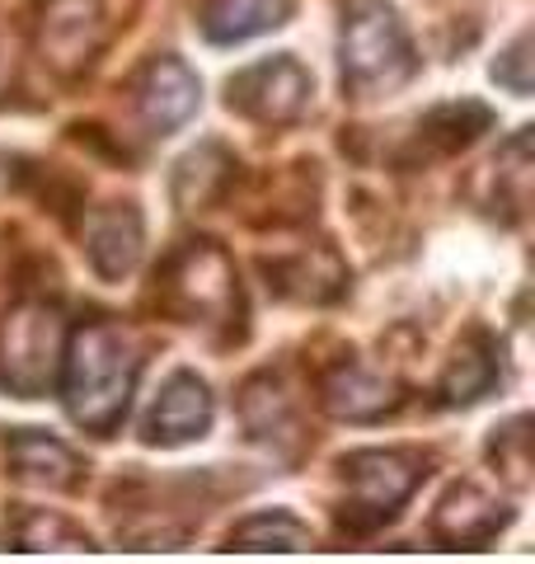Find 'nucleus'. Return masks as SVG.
I'll list each match as a JSON object with an SVG mask.
<instances>
[{
    "label": "nucleus",
    "instance_id": "7",
    "mask_svg": "<svg viewBox=\"0 0 535 564\" xmlns=\"http://www.w3.org/2000/svg\"><path fill=\"white\" fill-rule=\"evenodd\" d=\"M103 43V10L99 0H43L39 14V52L52 70L76 76L95 62Z\"/></svg>",
    "mask_w": 535,
    "mask_h": 564
},
{
    "label": "nucleus",
    "instance_id": "10",
    "mask_svg": "<svg viewBox=\"0 0 535 564\" xmlns=\"http://www.w3.org/2000/svg\"><path fill=\"white\" fill-rule=\"evenodd\" d=\"M507 522H512L507 503L489 499V494L474 485H456L433 513V541L451 545V551H479V545H489Z\"/></svg>",
    "mask_w": 535,
    "mask_h": 564
},
{
    "label": "nucleus",
    "instance_id": "21",
    "mask_svg": "<svg viewBox=\"0 0 535 564\" xmlns=\"http://www.w3.org/2000/svg\"><path fill=\"white\" fill-rule=\"evenodd\" d=\"M526 429H531V419H512L507 429L493 437L498 447H507V456L493 452V462H503L516 485H526V470H531V456H526V452H531V433H526Z\"/></svg>",
    "mask_w": 535,
    "mask_h": 564
},
{
    "label": "nucleus",
    "instance_id": "9",
    "mask_svg": "<svg viewBox=\"0 0 535 564\" xmlns=\"http://www.w3.org/2000/svg\"><path fill=\"white\" fill-rule=\"evenodd\" d=\"M211 429V391L207 381H198L193 372H174L165 386H160V400L151 404L146 414V437L151 447H178V443H193Z\"/></svg>",
    "mask_w": 535,
    "mask_h": 564
},
{
    "label": "nucleus",
    "instance_id": "12",
    "mask_svg": "<svg viewBox=\"0 0 535 564\" xmlns=\"http://www.w3.org/2000/svg\"><path fill=\"white\" fill-rule=\"evenodd\" d=\"M319 400H325V410L334 419L371 423V419H385L404 395L385 372H371L362 362H338L325 377V386H319Z\"/></svg>",
    "mask_w": 535,
    "mask_h": 564
},
{
    "label": "nucleus",
    "instance_id": "1",
    "mask_svg": "<svg viewBox=\"0 0 535 564\" xmlns=\"http://www.w3.org/2000/svg\"><path fill=\"white\" fill-rule=\"evenodd\" d=\"M141 352L132 334L113 321H85L66 334L62 348V395L66 414L89 433H113L128 414Z\"/></svg>",
    "mask_w": 535,
    "mask_h": 564
},
{
    "label": "nucleus",
    "instance_id": "18",
    "mask_svg": "<svg viewBox=\"0 0 535 564\" xmlns=\"http://www.w3.org/2000/svg\"><path fill=\"white\" fill-rule=\"evenodd\" d=\"M240 419H244V429L259 437V443H273V437H287L296 429V419H292V400L282 395V386L273 377H254L244 386V395H240Z\"/></svg>",
    "mask_w": 535,
    "mask_h": 564
},
{
    "label": "nucleus",
    "instance_id": "8",
    "mask_svg": "<svg viewBox=\"0 0 535 564\" xmlns=\"http://www.w3.org/2000/svg\"><path fill=\"white\" fill-rule=\"evenodd\" d=\"M198 95H203L198 76L178 57H155L137 76V113L155 137H170L184 128V122L198 113Z\"/></svg>",
    "mask_w": 535,
    "mask_h": 564
},
{
    "label": "nucleus",
    "instance_id": "17",
    "mask_svg": "<svg viewBox=\"0 0 535 564\" xmlns=\"http://www.w3.org/2000/svg\"><path fill=\"white\" fill-rule=\"evenodd\" d=\"M489 128H493V113L484 109V104H474V99H460V104H437V109L418 122L423 141H433V147H437L441 155L466 151L470 141H474L479 132H489Z\"/></svg>",
    "mask_w": 535,
    "mask_h": 564
},
{
    "label": "nucleus",
    "instance_id": "13",
    "mask_svg": "<svg viewBox=\"0 0 535 564\" xmlns=\"http://www.w3.org/2000/svg\"><path fill=\"white\" fill-rule=\"evenodd\" d=\"M6 456H10V475L24 485H39V489H70L80 475V462L70 456L66 443L47 437L39 429H20L10 433L6 443Z\"/></svg>",
    "mask_w": 535,
    "mask_h": 564
},
{
    "label": "nucleus",
    "instance_id": "16",
    "mask_svg": "<svg viewBox=\"0 0 535 564\" xmlns=\"http://www.w3.org/2000/svg\"><path fill=\"white\" fill-rule=\"evenodd\" d=\"M230 170H236V161H230L217 141H207V147L188 151L184 161H178V170H174V203L184 207V212L207 207L230 184Z\"/></svg>",
    "mask_w": 535,
    "mask_h": 564
},
{
    "label": "nucleus",
    "instance_id": "22",
    "mask_svg": "<svg viewBox=\"0 0 535 564\" xmlns=\"http://www.w3.org/2000/svg\"><path fill=\"white\" fill-rule=\"evenodd\" d=\"M493 80L503 85V90H512V95H531V39L526 33L493 62Z\"/></svg>",
    "mask_w": 535,
    "mask_h": 564
},
{
    "label": "nucleus",
    "instance_id": "3",
    "mask_svg": "<svg viewBox=\"0 0 535 564\" xmlns=\"http://www.w3.org/2000/svg\"><path fill=\"white\" fill-rule=\"evenodd\" d=\"M427 475V462L418 452H348L343 456V480L352 499L343 503L338 522L348 532H371L400 513V503L418 489Z\"/></svg>",
    "mask_w": 535,
    "mask_h": 564
},
{
    "label": "nucleus",
    "instance_id": "15",
    "mask_svg": "<svg viewBox=\"0 0 535 564\" xmlns=\"http://www.w3.org/2000/svg\"><path fill=\"white\" fill-rule=\"evenodd\" d=\"M287 14H292V0H207L203 33L207 43H244L287 24Z\"/></svg>",
    "mask_w": 535,
    "mask_h": 564
},
{
    "label": "nucleus",
    "instance_id": "11",
    "mask_svg": "<svg viewBox=\"0 0 535 564\" xmlns=\"http://www.w3.org/2000/svg\"><path fill=\"white\" fill-rule=\"evenodd\" d=\"M141 240H146V226H141V212L132 203H109L95 207L85 221V254L95 263L99 278H128L141 259Z\"/></svg>",
    "mask_w": 535,
    "mask_h": 564
},
{
    "label": "nucleus",
    "instance_id": "6",
    "mask_svg": "<svg viewBox=\"0 0 535 564\" xmlns=\"http://www.w3.org/2000/svg\"><path fill=\"white\" fill-rule=\"evenodd\" d=\"M230 109L268 122V128H282V122H296L310 109V70L296 57H268L254 62L249 70H240L230 80Z\"/></svg>",
    "mask_w": 535,
    "mask_h": 564
},
{
    "label": "nucleus",
    "instance_id": "14",
    "mask_svg": "<svg viewBox=\"0 0 535 564\" xmlns=\"http://www.w3.org/2000/svg\"><path fill=\"white\" fill-rule=\"evenodd\" d=\"M498 386V348L489 334H470L466 344L456 348V358L446 362V372H441V404H474V400H484L489 391Z\"/></svg>",
    "mask_w": 535,
    "mask_h": 564
},
{
    "label": "nucleus",
    "instance_id": "5",
    "mask_svg": "<svg viewBox=\"0 0 535 564\" xmlns=\"http://www.w3.org/2000/svg\"><path fill=\"white\" fill-rule=\"evenodd\" d=\"M66 329L43 302H20L0 321V381L14 395H43L62 367Z\"/></svg>",
    "mask_w": 535,
    "mask_h": 564
},
{
    "label": "nucleus",
    "instance_id": "19",
    "mask_svg": "<svg viewBox=\"0 0 535 564\" xmlns=\"http://www.w3.org/2000/svg\"><path fill=\"white\" fill-rule=\"evenodd\" d=\"M310 527L292 513H254L230 532V551H306Z\"/></svg>",
    "mask_w": 535,
    "mask_h": 564
},
{
    "label": "nucleus",
    "instance_id": "2",
    "mask_svg": "<svg viewBox=\"0 0 535 564\" xmlns=\"http://www.w3.org/2000/svg\"><path fill=\"white\" fill-rule=\"evenodd\" d=\"M343 85L357 99L390 95L418 70V57L408 47V33L390 0H348L343 14Z\"/></svg>",
    "mask_w": 535,
    "mask_h": 564
},
{
    "label": "nucleus",
    "instance_id": "20",
    "mask_svg": "<svg viewBox=\"0 0 535 564\" xmlns=\"http://www.w3.org/2000/svg\"><path fill=\"white\" fill-rule=\"evenodd\" d=\"M14 541H20V551H57V541H66V545H89L70 522L47 518V513H24Z\"/></svg>",
    "mask_w": 535,
    "mask_h": 564
},
{
    "label": "nucleus",
    "instance_id": "4",
    "mask_svg": "<svg viewBox=\"0 0 535 564\" xmlns=\"http://www.w3.org/2000/svg\"><path fill=\"white\" fill-rule=\"evenodd\" d=\"M155 288L178 321H226V315L240 306L236 269H230L221 245H211V240H188L184 250L160 269Z\"/></svg>",
    "mask_w": 535,
    "mask_h": 564
}]
</instances>
